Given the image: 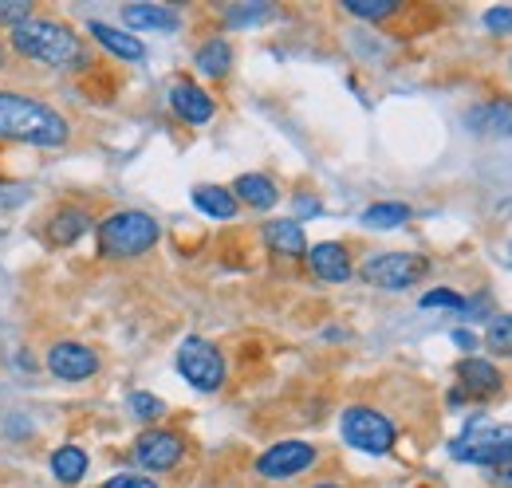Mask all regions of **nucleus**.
I'll use <instances>...</instances> for the list:
<instances>
[{
    "mask_svg": "<svg viewBox=\"0 0 512 488\" xmlns=\"http://www.w3.org/2000/svg\"><path fill=\"white\" fill-rule=\"evenodd\" d=\"M8 44L24 60H36L44 63V67H56V71H79V67H87L83 40L67 28L64 20H56V16H32V20L16 24L8 32Z\"/></svg>",
    "mask_w": 512,
    "mask_h": 488,
    "instance_id": "obj_2",
    "label": "nucleus"
},
{
    "mask_svg": "<svg viewBox=\"0 0 512 488\" xmlns=\"http://www.w3.org/2000/svg\"><path fill=\"white\" fill-rule=\"evenodd\" d=\"M308 264H312V272L327 280V284H343V280H351V252H347V244L339 241H323V244H312L308 248Z\"/></svg>",
    "mask_w": 512,
    "mask_h": 488,
    "instance_id": "obj_13",
    "label": "nucleus"
},
{
    "mask_svg": "<svg viewBox=\"0 0 512 488\" xmlns=\"http://www.w3.org/2000/svg\"><path fill=\"white\" fill-rule=\"evenodd\" d=\"M296 209H300V213H320V201H308V197H300V201H296Z\"/></svg>",
    "mask_w": 512,
    "mask_h": 488,
    "instance_id": "obj_34",
    "label": "nucleus"
},
{
    "mask_svg": "<svg viewBox=\"0 0 512 488\" xmlns=\"http://www.w3.org/2000/svg\"><path fill=\"white\" fill-rule=\"evenodd\" d=\"M316 465V445L308 441H276L256 457V473L264 481H288Z\"/></svg>",
    "mask_w": 512,
    "mask_h": 488,
    "instance_id": "obj_9",
    "label": "nucleus"
},
{
    "mask_svg": "<svg viewBox=\"0 0 512 488\" xmlns=\"http://www.w3.org/2000/svg\"><path fill=\"white\" fill-rule=\"evenodd\" d=\"M406 221H410V209L398 205V201H379V205H371V209L363 213V225H367V229H398V225H406Z\"/></svg>",
    "mask_w": 512,
    "mask_h": 488,
    "instance_id": "obj_23",
    "label": "nucleus"
},
{
    "mask_svg": "<svg viewBox=\"0 0 512 488\" xmlns=\"http://www.w3.org/2000/svg\"><path fill=\"white\" fill-rule=\"evenodd\" d=\"M457 378H461V390H465L469 398H493V394H501V386H505L501 370L489 363V359H477V355H469V359L457 363Z\"/></svg>",
    "mask_w": 512,
    "mask_h": 488,
    "instance_id": "obj_12",
    "label": "nucleus"
},
{
    "mask_svg": "<svg viewBox=\"0 0 512 488\" xmlns=\"http://www.w3.org/2000/svg\"><path fill=\"white\" fill-rule=\"evenodd\" d=\"M170 107H174L178 119L190 122V126H205V122L217 115L213 95L201 83H193V79H174L170 83Z\"/></svg>",
    "mask_w": 512,
    "mask_h": 488,
    "instance_id": "obj_11",
    "label": "nucleus"
},
{
    "mask_svg": "<svg viewBox=\"0 0 512 488\" xmlns=\"http://www.w3.org/2000/svg\"><path fill=\"white\" fill-rule=\"evenodd\" d=\"M453 343H457L461 351H473V347H477V335H473V331H453Z\"/></svg>",
    "mask_w": 512,
    "mask_h": 488,
    "instance_id": "obj_32",
    "label": "nucleus"
},
{
    "mask_svg": "<svg viewBox=\"0 0 512 488\" xmlns=\"http://www.w3.org/2000/svg\"><path fill=\"white\" fill-rule=\"evenodd\" d=\"M48 370L64 382H83L99 370V355L87 347V343H75V339H60L48 347Z\"/></svg>",
    "mask_w": 512,
    "mask_h": 488,
    "instance_id": "obj_10",
    "label": "nucleus"
},
{
    "mask_svg": "<svg viewBox=\"0 0 512 488\" xmlns=\"http://www.w3.org/2000/svg\"><path fill=\"white\" fill-rule=\"evenodd\" d=\"M268 16V4H256V8H233L229 12V24H253V20H264Z\"/></svg>",
    "mask_w": 512,
    "mask_h": 488,
    "instance_id": "obj_31",
    "label": "nucleus"
},
{
    "mask_svg": "<svg viewBox=\"0 0 512 488\" xmlns=\"http://www.w3.org/2000/svg\"><path fill=\"white\" fill-rule=\"evenodd\" d=\"M426 272H430V260L418 252H375L359 268V276L383 292H406L418 280H426Z\"/></svg>",
    "mask_w": 512,
    "mask_h": 488,
    "instance_id": "obj_6",
    "label": "nucleus"
},
{
    "mask_svg": "<svg viewBox=\"0 0 512 488\" xmlns=\"http://www.w3.org/2000/svg\"><path fill=\"white\" fill-rule=\"evenodd\" d=\"M197 71L205 75V79H225L229 75V67H233V44L225 40V36H213V40H205L201 48H197Z\"/></svg>",
    "mask_w": 512,
    "mask_h": 488,
    "instance_id": "obj_20",
    "label": "nucleus"
},
{
    "mask_svg": "<svg viewBox=\"0 0 512 488\" xmlns=\"http://www.w3.org/2000/svg\"><path fill=\"white\" fill-rule=\"evenodd\" d=\"M422 307H453V311H461L465 300H461L457 292H449V288H434V292L422 296Z\"/></svg>",
    "mask_w": 512,
    "mask_h": 488,
    "instance_id": "obj_29",
    "label": "nucleus"
},
{
    "mask_svg": "<svg viewBox=\"0 0 512 488\" xmlns=\"http://www.w3.org/2000/svg\"><path fill=\"white\" fill-rule=\"evenodd\" d=\"M493 485L512 488V465H501V469H493Z\"/></svg>",
    "mask_w": 512,
    "mask_h": 488,
    "instance_id": "obj_33",
    "label": "nucleus"
},
{
    "mask_svg": "<svg viewBox=\"0 0 512 488\" xmlns=\"http://www.w3.org/2000/svg\"><path fill=\"white\" fill-rule=\"evenodd\" d=\"M99 488H162V485H154L150 477H138V473H119V477L103 481Z\"/></svg>",
    "mask_w": 512,
    "mask_h": 488,
    "instance_id": "obj_30",
    "label": "nucleus"
},
{
    "mask_svg": "<svg viewBox=\"0 0 512 488\" xmlns=\"http://www.w3.org/2000/svg\"><path fill=\"white\" fill-rule=\"evenodd\" d=\"M449 453H453L457 461L485 465V469L512 465V426H493V422H485V418H473L469 429L449 445Z\"/></svg>",
    "mask_w": 512,
    "mask_h": 488,
    "instance_id": "obj_4",
    "label": "nucleus"
},
{
    "mask_svg": "<svg viewBox=\"0 0 512 488\" xmlns=\"http://www.w3.org/2000/svg\"><path fill=\"white\" fill-rule=\"evenodd\" d=\"M312 488H347V485H335V481H320V485H312Z\"/></svg>",
    "mask_w": 512,
    "mask_h": 488,
    "instance_id": "obj_35",
    "label": "nucleus"
},
{
    "mask_svg": "<svg viewBox=\"0 0 512 488\" xmlns=\"http://www.w3.org/2000/svg\"><path fill=\"white\" fill-rule=\"evenodd\" d=\"M264 244L276 256H288V260L308 256V237H304V225L300 221H268L264 225Z\"/></svg>",
    "mask_w": 512,
    "mask_h": 488,
    "instance_id": "obj_16",
    "label": "nucleus"
},
{
    "mask_svg": "<svg viewBox=\"0 0 512 488\" xmlns=\"http://www.w3.org/2000/svg\"><path fill=\"white\" fill-rule=\"evenodd\" d=\"M83 473H87V453H83V445H60V449L52 453V477H56L60 485H79Z\"/></svg>",
    "mask_w": 512,
    "mask_h": 488,
    "instance_id": "obj_22",
    "label": "nucleus"
},
{
    "mask_svg": "<svg viewBox=\"0 0 512 488\" xmlns=\"http://www.w3.org/2000/svg\"><path fill=\"white\" fill-rule=\"evenodd\" d=\"M509 67H512V60H509Z\"/></svg>",
    "mask_w": 512,
    "mask_h": 488,
    "instance_id": "obj_36",
    "label": "nucleus"
},
{
    "mask_svg": "<svg viewBox=\"0 0 512 488\" xmlns=\"http://www.w3.org/2000/svg\"><path fill=\"white\" fill-rule=\"evenodd\" d=\"M127 410L138 418V422H158V418L166 414V402L154 398V394H146V390H134V394L127 398Z\"/></svg>",
    "mask_w": 512,
    "mask_h": 488,
    "instance_id": "obj_25",
    "label": "nucleus"
},
{
    "mask_svg": "<svg viewBox=\"0 0 512 488\" xmlns=\"http://www.w3.org/2000/svg\"><path fill=\"white\" fill-rule=\"evenodd\" d=\"M36 16V8L28 4V0H0V24L12 32L16 24H24V20H32Z\"/></svg>",
    "mask_w": 512,
    "mask_h": 488,
    "instance_id": "obj_27",
    "label": "nucleus"
},
{
    "mask_svg": "<svg viewBox=\"0 0 512 488\" xmlns=\"http://www.w3.org/2000/svg\"><path fill=\"white\" fill-rule=\"evenodd\" d=\"M95 229H99V252H103L107 260H134V256H146V252L158 244V237H162L158 221H154L150 213H142V209H119V213L103 217Z\"/></svg>",
    "mask_w": 512,
    "mask_h": 488,
    "instance_id": "obj_3",
    "label": "nucleus"
},
{
    "mask_svg": "<svg viewBox=\"0 0 512 488\" xmlns=\"http://www.w3.org/2000/svg\"><path fill=\"white\" fill-rule=\"evenodd\" d=\"M233 197H237V205L245 201L249 209H272L276 197H280V189H276V182L268 174H241L233 182Z\"/></svg>",
    "mask_w": 512,
    "mask_h": 488,
    "instance_id": "obj_19",
    "label": "nucleus"
},
{
    "mask_svg": "<svg viewBox=\"0 0 512 488\" xmlns=\"http://www.w3.org/2000/svg\"><path fill=\"white\" fill-rule=\"evenodd\" d=\"M339 433H343V441L351 445V449H359V453H371V457H383L394 449V422L386 418L383 410H375V406H347L343 410V418H339Z\"/></svg>",
    "mask_w": 512,
    "mask_h": 488,
    "instance_id": "obj_5",
    "label": "nucleus"
},
{
    "mask_svg": "<svg viewBox=\"0 0 512 488\" xmlns=\"http://www.w3.org/2000/svg\"><path fill=\"white\" fill-rule=\"evenodd\" d=\"M134 461L142 465V469H150V473H170V469H178L182 465V457H186V437L178 433V429H146V433H138L134 437Z\"/></svg>",
    "mask_w": 512,
    "mask_h": 488,
    "instance_id": "obj_8",
    "label": "nucleus"
},
{
    "mask_svg": "<svg viewBox=\"0 0 512 488\" xmlns=\"http://www.w3.org/2000/svg\"><path fill=\"white\" fill-rule=\"evenodd\" d=\"M95 221H91V213L83 209V205H60L52 217H48V229H44V237L52 248H71V244L79 241L87 229H91Z\"/></svg>",
    "mask_w": 512,
    "mask_h": 488,
    "instance_id": "obj_14",
    "label": "nucleus"
},
{
    "mask_svg": "<svg viewBox=\"0 0 512 488\" xmlns=\"http://www.w3.org/2000/svg\"><path fill=\"white\" fill-rule=\"evenodd\" d=\"M0 138L40 146V150H56V146H67L71 126L44 99H32V95H20V91H0Z\"/></svg>",
    "mask_w": 512,
    "mask_h": 488,
    "instance_id": "obj_1",
    "label": "nucleus"
},
{
    "mask_svg": "<svg viewBox=\"0 0 512 488\" xmlns=\"http://www.w3.org/2000/svg\"><path fill=\"white\" fill-rule=\"evenodd\" d=\"M485 28L497 36H512V8H489L485 12Z\"/></svg>",
    "mask_w": 512,
    "mask_h": 488,
    "instance_id": "obj_28",
    "label": "nucleus"
},
{
    "mask_svg": "<svg viewBox=\"0 0 512 488\" xmlns=\"http://www.w3.org/2000/svg\"><path fill=\"white\" fill-rule=\"evenodd\" d=\"M123 24L134 28V32H174L182 20L166 4H127L123 8Z\"/></svg>",
    "mask_w": 512,
    "mask_h": 488,
    "instance_id": "obj_15",
    "label": "nucleus"
},
{
    "mask_svg": "<svg viewBox=\"0 0 512 488\" xmlns=\"http://www.w3.org/2000/svg\"><path fill=\"white\" fill-rule=\"evenodd\" d=\"M465 122L477 134H512V99H489L477 111H469Z\"/></svg>",
    "mask_w": 512,
    "mask_h": 488,
    "instance_id": "obj_18",
    "label": "nucleus"
},
{
    "mask_svg": "<svg viewBox=\"0 0 512 488\" xmlns=\"http://www.w3.org/2000/svg\"><path fill=\"white\" fill-rule=\"evenodd\" d=\"M87 32L99 40V48H107V52L119 56V60H142V56H146L142 40L130 36V32H123V28H111V24H103V20H91Z\"/></svg>",
    "mask_w": 512,
    "mask_h": 488,
    "instance_id": "obj_17",
    "label": "nucleus"
},
{
    "mask_svg": "<svg viewBox=\"0 0 512 488\" xmlns=\"http://www.w3.org/2000/svg\"><path fill=\"white\" fill-rule=\"evenodd\" d=\"M485 347L512 359V315H493L489 319V331H485Z\"/></svg>",
    "mask_w": 512,
    "mask_h": 488,
    "instance_id": "obj_24",
    "label": "nucleus"
},
{
    "mask_svg": "<svg viewBox=\"0 0 512 488\" xmlns=\"http://www.w3.org/2000/svg\"><path fill=\"white\" fill-rule=\"evenodd\" d=\"M193 205H197L205 217H217V221H233V217H237V197H233V189H225V185H197V189H193Z\"/></svg>",
    "mask_w": 512,
    "mask_h": 488,
    "instance_id": "obj_21",
    "label": "nucleus"
},
{
    "mask_svg": "<svg viewBox=\"0 0 512 488\" xmlns=\"http://www.w3.org/2000/svg\"><path fill=\"white\" fill-rule=\"evenodd\" d=\"M343 8L359 20H386L398 12V0H343Z\"/></svg>",
    "mask_w": 512,
    "mask_h": 488,
    "instance_id": "obj_26",
    "label": "nucleus"
},
{
    "mask_svg": "<svg viewBox=\"0 0 512 488\" xmlns=\"http://www.w3.org/2000/svg\"><path fill=\"white\" fill-rule=\"evenodd\" d=\"M178 370H182V378L190 382L193 390H205V394L221 390V382H225V359H221V351L209 339H201V335L182 339V347H178Z\"/></svg>",
    "mask_w": 512,
    "mask_h": 488,
    "instance_id": "obj_7",
    "label": "nucleus"
}]
</instances>
